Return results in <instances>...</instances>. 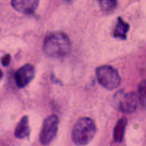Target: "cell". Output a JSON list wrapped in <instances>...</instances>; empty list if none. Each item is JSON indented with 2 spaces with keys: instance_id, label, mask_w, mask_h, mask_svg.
<instances>
[{
  "instance_id": "obj_1",
  "label": "cell",
  "mask_w": 146,
  "mask_h": 146,
  "mask_svg": "<svg viewBox=\"0 0 146 146\" xmlns=\"http://www.w3.org/2000/svg\"><path fill=\"white\" fill-rule=\"evenodd\" d=\"M43 50L48 56L60 58L69 54L71 50V42L63 32H53L44 40Z\"/></svg>"
},
{
  "instance_id": "obj_2",
  "label": "cell",
  "mask_w": 146,
  "mask_h": 146,
  "mask_svg": "<svg viewBox=\"0 0 146 146\" xmlns=\"http://www.w3.org/2000/svg\"><path fill=\"white\" fill-rule=\"evenodd\" d=\"M96 132V127L89 118H82L78 120L73 126L72 139L78 145H85L93 139Z\"/></svg>"
},
{
  "instance_id": "obj_3",
  "label": "cell",
  "mask_w": 146,
  "mask_h": 146,
  "mask_svg": "<svg viewBox=\"0 0 146 146\" xmlns=\"http://www.w3.org/2000/svg\"><path fill=\"white\" fill-rule=\"evenodd\" d=\"M96 76L100 84L108 90L115 89L121 83V78L118 71L111 66L105 65L97 67Z\"/></svg>"
},
{
  "instance_id": "obj_4",
  "label": "cell",
  "mask_w": 146,
  "mask_h": 146,
  "mask_svg": "<svg viewBox=\"0 0 146 146\" xmlns=\"http://www.w3.org/2000/svg\"><path fill=\"white\" fill-rule=\"evenodd\" d=\"M58 118L53 114L45 119L42 127L40 135V139L43 145H47L55 138L58 131Z\"/></svg>"
},
{
  "instance_id": "obj_5",
  "label": "cell",
  "mask_w": 146,
  "mask_h": 146,
  "mask_svg": "<svg viewBox=\"0 0 146 146\" xmlns=\"http://www.w3.org/2000/svg\"><path fill=\"white\" fill-rule=\"evenodd\" d=\"M115 100L117 108L122 113H131L137 107L138 98L134 92L124 94L123 91H119L115 96Z\"/></svg>"
},
{
  "instance_id": "obj_6",
  "label": "cell",
  "mask_w": 146,
  "mask_h": 146,
  "mask_svg": "<svg viewBox=\"0 0 146 146\" xmlns=\"http://www.w3.org/2000/svg\"><path fill=\"white\" fill-rule=\"evenodd\" d=\"M35 68L31 64H25L15 73V81L18 88H24L35 76Z\"/></svg>"
},
{
  "instance_id": "obj_7",
  "label": "cell",
  "mask_w": 146,
  "mask_h": 146,
  "mask_svg": "<svg viewBox=\"0 0 146 146\" xmlns=\"http://www.w3.org/2000/svg\"><path fill=\"white\" fill-rule=\"evenodd\" d=\"M40 0H11L12 7L21 13L31 14L36 10Z\"/></svg>"
},
{
  "instance_id": "obj_8",
  "label": "cell",
  "mask_w": 146,
  "mask_h": 146,
  "mask_svg": "<svg viewBox=\"0 0 146 146\" xmlns=\"http://www.w3.org/2000/svg\"><path fill=\"white\" fill-rule=\"evenodd\" d=\"M30 128L29 125V117L24 115L17 124L14 135L18 139H23L29 136Z\"/></svg>"
},
{
  "instance_id": "obj_9",
  "label": "cell",
  "mask_w": 146,
  "mask_h": 146,
  "mask_svg": "<svg viewBox=\"0 0 146 146\" xmlns=\"http://www.w3.org/2000/svg\"><path fill=\"white\" fill-rule=\"evenodd\" d=\"M126 125H127V120L126 118H121L118 120L113 130V139L115 142L120 143L123 141Z\"/></svg>"
},
{
  "instance_id": "obj_10",
  "label": "cell",
  "mask_w": 146,
  "mask_h": 146,
  "mask_svg": "<svg viewBox=\"0 0 146 146\" xmlns=\"http://www.w3.org/2000/svg\"><path fill=\"white\" fill-rule=\"evenodd\" d=\"M129 29V25L126 22H125L121 17H118V23H117L116 27L115 29L113 36L116 38L124 40L126 38Z\"/></svg>"
},
{
  "instance_id": "obj_11",
  "label": "cell",
  "mask_w": 146,
  "mask_h": 146,
  "mask_svg": "<svg viewBox=\"0 0 146 146\" xmlns=\"http://www.w3.org/2000/svg\"><path fill=\"white\" fill-rule=\"evenodd\" d=\"M137 98L142 107L146 110V79L139 83L138 86Z\"/></svg>"
},
{
  "instance_id": "obj_12",
  "label": "cell",
  "mask_w": 146,
  "mask_h": 146,
  "mask_svg": "<svg viewBox=\"0 0 146 146\" xmlns=\"http://www.w3.org/2000/svg\"><path fill=\"white\" fill-rule=\"evenodd\" d=\"M102 10L104 12H110L117 6L118 0H97Z\"/></svg>"
},
{
  "instance_id": "obj_13",
  "label": "cell",
  "mask_w": 146,
  "mask_h": 146,
  "mask_svg": "<svg viewBox=\"0 0 146 146\" xmlns=\"http://www.w3.org/2000/svg\"><path fill=\"white\" fill-rule=\"evenodd\" d=\"M10 59H11V57H10V54H7L5 55V56L2 58V64L3 66H8L10 62Z\"/></svg>"
},
{
  "instance_id": "obj_14",
  "label": "cell",
  "mask_w": 146,
  "mask_h": 146,
  "mask_svg": "<svg viewBox=\"0 0 146 146\" xmlns=\"http://www.w3.org/2000/svg\"><path fill=\"white\" fill-rule=\"evenodd\" d=\"M3 77V72L1 70H0V79H2V78Z\"/></svg>"
},
{
  "instance_id": "obj_15",
  "label": "cell",
  "mask_w": 146,
  "mask_h": 146,
  "mask_svg": "<svg viewBox=\"0 0 146 146\" xmlns=\"http://www.w3.org/2000/svg\"><path fill=\"white\" fill-rule=\"evenodd\" d=\"M63 1L65 2H71L72 0H63Z\"/></svg>"
}]
</instances>
